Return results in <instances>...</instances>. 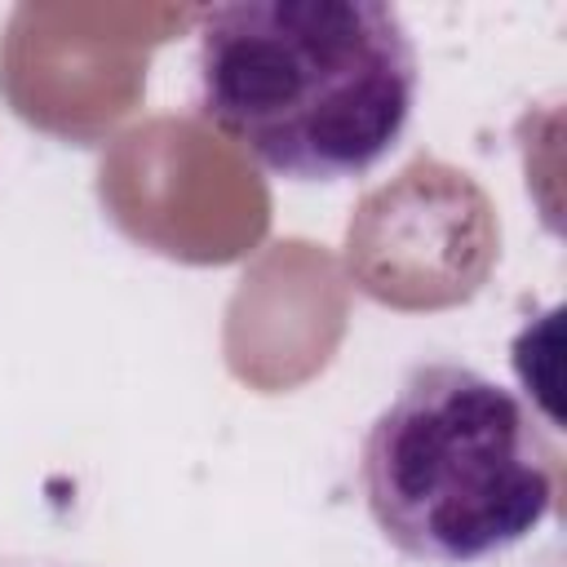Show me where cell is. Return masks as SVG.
I'll use <instances>...</instances> for the list:
<instances>
[{
	"label": "cell",
	"mask_w": 567,
	"mask_h": 567,
	"mask_svg": "<svg viewBox=\"0 0 567 567\" xmlns=\"http://www.w3.org/2000/svg\"><path fill=\"white\" fill-rule=\"evenodd\" d=\"M199 115L288 182L381 164L416 106V49L381 0H239L195 27Z\"/></svg>",
	"instance_id": "6da1fadb"
},
{
	"label": "cell",
	"mask_w": 567,
	"mask_h": 567,
	"mask_svg": "<svg viewBox=\"0 0 567 567\" xmlns=\"http://www.w3.org/2000/svg\"><path fill=\"white\" fill-rule=\"evenodd\" d=\"M359 483L399 554L461 567L554 514L558 452L514 390L465 363H421L368 425Z\"/></svg>",
	"instance_id": "7a4b0ae2"
}]
</instances>
